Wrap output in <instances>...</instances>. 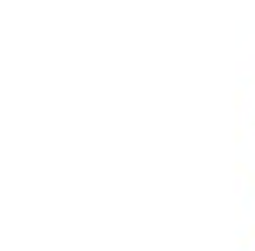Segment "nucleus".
I'll return each instance as SVG.
<instances>
[]
</instances>
